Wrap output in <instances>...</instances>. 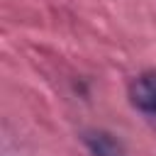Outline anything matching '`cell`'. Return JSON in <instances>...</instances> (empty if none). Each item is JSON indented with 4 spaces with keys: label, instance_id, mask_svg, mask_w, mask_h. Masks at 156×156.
<instances>
[{
    "label": "cell",
    "instance_id": "2",
    "mask_svg": "<svg viewBox=\"0 0 156 156\" xmlns=\"http://www.w3.org/2000/svg\"><path fill=\"white\" fill-rule=\"evenodd\" d=\"M83 144L93 156H124V146L117 136L105 129H88L83 132Z\"/></svg>",
    "mask_w": 156,
    "mask_h": 156
},
{
    "label": "cell",
    "instance_id": "1",
    "mask_svg": "<svg viewBox=\"0 0 156 156\" xmlns=\"http://www.w3.org/2000/svg\"><path fill=\"white\" fill-rule=\"evenodd\" d=\"M129 100L144 115H156V71H144L129 83Z\"/></svg>",
    "mask_w": 156,
    "mask_h": 156
}]
</instances>
